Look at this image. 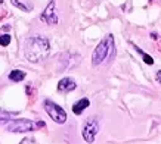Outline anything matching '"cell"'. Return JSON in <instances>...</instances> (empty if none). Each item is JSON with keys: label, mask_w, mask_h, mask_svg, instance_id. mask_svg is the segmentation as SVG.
I'll return each mask as SVG.
<instances>
[{"label": "cell", "mask_w": 161, "mask_h": 144, "mask_svg": "<svg viewBox=\"0 0 161 144\" xmlns=\"http://www.w3.org/2000/svg\"><path fill=\"white\" fill-rule=\"evenodd\" d=\"M135 50H136V53H139L142 58H143V62L147 63V65H154V59H152L149 54H147V53L143 52L142 49H139L137 46H135Z\"/></svg>", "instance_id": "11"}, {"label": "cell", "mask_w": 161, "mask_h": 144, "mask_svg": "<svg viewBox=\"0 0 161 144\" xmlns=\"http://www.w3.org/2000/svg\"><path fill=\"white\" fill-rule=\"evenodd\" d=\"M25 77H27V74L24 71H19V69H14V71L9 74V80L14 82H21L24 81Z\"/></svg>", "instance_id": "10"}, {"label": "cell", "mask_w": 161, "mask_h": 144, "mask_svg": "<svg viewBox=\"0 0 161 144\" xmlns=\"http://www.w3.org/2000/svg\"><path fill=\"white\" fill-rule=\"evenodd\" d=\"M77 88V82L74 81L73 78L65 77L58 82V91L59 93H71Z\"/></svg>", "instance_id": "7"}, {"label": "cell", "mask_w": 161, "mask_h": 144, "mask_svg": "<svg viewBox=\"0 0 161 144\" xmlns=\"http://www.w3.org/2000/svg\"><path fill=\"white\" fill-rule=\"evenodd\" d=\"M10 2H12V5H14L15 8L21 9L22 12H31V10H33L31 0H10Z\"/></svg>", "instance_id": "9"}, {"label": "cell", "mask_w": 161, "mask_h": 144, "mask_svg": "<svg viewBox=\"0 0 161 144\" xmlns=\"http://www.w3.org/2000/svg\"><path fill=\"white\" fill-rule=\"evenodd\" d=\"M40 19L47 25H56L58 24V13H56V2L50 0L49 5L46 6L43 13L40 15Z\"/></svg>", "instance_id": "6"}, {"label": "cell", "mask_w": 161, "mask_h": 144, "mask_svg": "<svg viewBox=\"0 0 161 144\" xmlns=\"http://www.w3.org/2000/svg\"><path fill=\"white\" fill-rule=\"evenodd\" d=\"M114 56V37L112 34H108L107 37L96 46L92 54V65L99 66L102 65L107 59H111Z\"/></svg>", "instance_id": "2"}, {"label": "cell", "mask_w": 161, "mask_h": 144, "mask_svg": "<svg viewBox=\"0 0 161 144\" xmlns=\"http://www.w3.org/2000/svg\"><path fill=\"white\" fill-rule=\"evenodd\" d=\"M155 80L161 84V71H157V75H155Z\"/></svg>", "instance_id": "15"}, {"label": "cell", "mask_w": 161, "mask_h": 144, "mask_svg": "<svg viewBox=\"0 0 161 144\" xmlns=\"http://www.w3.org/2000/svg\"><path fill=\"white\" fill-rule=\"evenodd\" d=\"M19 144H34V140H33V138H30V137H27V138H24Z\"/></svg>", "instance_id": "14"}, {"label": "cell", "mask_w": 161, "mask_h": 144, "mask_svg": "<svg viewBox=\"0 0 161 144\" xmlns=\"http://www.w3.org/2000/svg\"><path fill=\"white\" fill-rule=\"evenodd\" d=\"M50 43L44 35H31L24 43V56L27 60L33 63L42 62L49 56Z\"/></svg>", "instance_id": "1"}, {"label": "cell", "mask_w": 161, "mask_h": 144, "mask_svg": "<svg viewBox=\"0 0 161 144\" xmlns=\"http://www.w3.org/2000/svg\"><path fill=\"white\" fill-rule=\"evenodd\" d=\"M43 107L46 113L50 116V119L56 122V124H65L67 122V112L64 111L59 105H56L55 101L52 100H44L43 101Z\"/></svg>", "instance_id": "4"}, {"label": "cell", "mask_w": 161, "mask_h": 144, "mask_svg": "<svg viewBox=\"0 0 161 144\" xmlns=\"http://www.w3.org/2000/svg\"><path fill=\"white\" fill-rule=\"evenodd\" d=\"M12 115H14V113L0 109V124H6V122H9V121L12 119Z\"/></svg>", "instance_id": "12"}, {"label": "cell", "mask_w": 161, "mask_h": 144, "mask_svg": "<svg viewBox=\"0 0 161 144\" xmlns=\"http://www.w3.org/2000/svg\"><path fill=\"white\" fill-rule=\"evenodd\" d=\"M98 132H99V119L96 116L87 118V121L83 125V131H81V135H83L84 141L92 144L95 141V138H96Z\"/></svg>", "instance_id": "5"}, {"label": "cell", "mask_w": 161, "mask_h": 144, "mask_svg": "<svg viewBox=\"0 0 161 144\" xmlns=\"http://www.w3.org/2000/svg\"><path fill=\"white\" fill-rule=\"evenodd\" d=\"M37 128H44L43 121L34 122L31 119L19 118V119H10L9 124L6 125V130L9 132H31V131H36Z\"/></svg>", "instance_id": "3"}, {"label": "cell", "mask_w": 161, "mask_h": 144, "mask_svg": "<svg viewBox=\"0 0 161 144\" xmlns=\"http://www.w3.org/2000/svg\"><path fill=\"white\" fill-rule=\"evenodd\" d=\"M9 44H10V35L9 34H3V35H0V46L6 47V46H9Z\"/></svg>", "instance_id": "13"}, {"label": "cell", "mask_w": 161, "mask_h": 144, "mask_svg": "<svg viewBox=\"0 0 161 144\" xmlns=\"http://www.w3.org/2000/svg\"><path fill=\"white\" fill-rule=\"evenodd\" d=\"M89 105H90L89 99H80V100L75 101L73 105V113L74 115H81V113L89 107Z\"/></svg>", "instance_id": "8"}]
</instances>
